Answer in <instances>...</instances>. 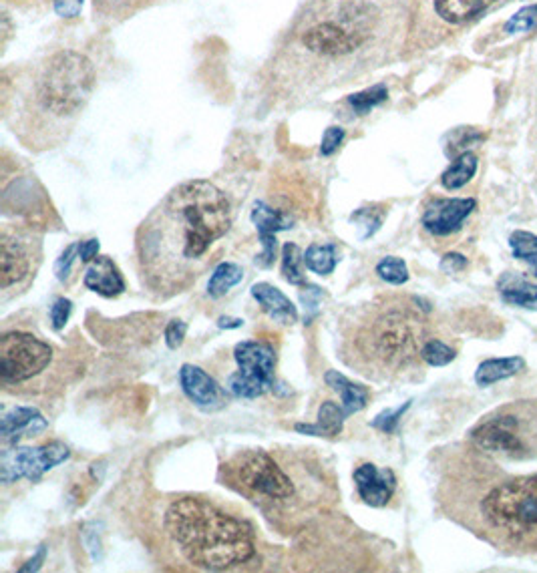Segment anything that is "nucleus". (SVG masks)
I'll return each instance as SVG.
<instances>
[{
  "label": "nucleus",
  "instance_id": "obj_1",
  "mask_svg": "<svg viewBox=\"0 0 537 573\" xmlns=\"http://www.w3.org/2000/svg\"><path fill=\"white\" fill-rule=\"evenodd\" d=\"M443 513L497 549L537 551V403L501 407L441 465Z\"/></svg>",
  "mask_w": 537,
  "mask_h": 573
},
{
  "label": "nucleus",
  "instance_id": "obj_2",
  "mask_svg": "<svg viewBox=\"0 0 537 573\" xmlns=\"http://www.w3.org/2000/svg\"><path fill=\"white\" fill-rule=\"evenodd\" d=\"M407 0H304L266 69L268 91L290 103L361 81L397 57Z\"/></svg>",
  "mask_w": 537,
  "mask_h": 573
},
{
  "label": "nucleus",
  "instance_id": "obj_3",
  "mask_svg": "<svg viewBox=\"0 0 537 573\" xmlns=\"http://www.w3.org/2000/svg\"><path fill=\"white\" fill-rule=\"evenodd\" d=\"M232 228V206L208 179L175 185L135 236L143 288L157 300L190 290L212 264L214 246Z\"/></svg>",
  "mask_w": 537,
  "mask_h": 573
},
{
  "label": "nucleus",
  "instance_id": "obj_4",
  "mask_svg": "<svg viewBox=\"0 0 537 573\" xmlns=\"http://www.w3.org/2000/svg\"><path fill=\"white\" fill-rule=\"evenodd\" d=\"M218 481L284 535L302 531L338 499L334 477L310 451L244 449L220 465Z\"/></svg>",
  "mask_w": 537,
  "mask_h": 573
},
{
  "label": "nucleus",
  "instance_id": "obj_5",
  "mask_svg": "<svg viewBox=\"0 0 537 573\" xmlns=\"http://www.w3.org/2000/svg\"><path fill=\"white\" fill-rule=\"evenodd\" d=\"M97 85L93 61L61 49L29 65L5 101V117L33 151L59 147L73 133Z\"/></svg>",
  "mask_w": 537,
  "mask_h": 573
},
{
  "label": "nucleus",
  "instance_id": "obj_6",
  "mask_svg": "<svg viewBox=\"0 0 537 573\" xmlns=\"http://www.w3.org/2000/svg\"><path fill=\"white\" fill-rule=\"evenodd\" d=\"M429 334L419 300L379 296L340 318L338 358L369 380L393 382L421 366Z\"/></svg>",
  "mask_w": 537,
  "mask_h": 573
},
{
  "label": "nucleus",
  "instance_id": "obj_7",
  "mask_svg": "<svg viewBox=\"0 0 537 573\" xmlns=\"http://www.w3.org/2000/svg\"><path fill=\"white\" fill-rule=\"evenodd\" d=\"M163 531L175 551L198 569H236L256 557L252 525L206 497L173 499L163 513Z\"/></svg>",
  "mask_w": 537,
  "mask_h": 573
},
{
  "label": "nucleus",
  "instance_id": "obj_8",
  "mask_svg": "<svg viewBox=\"0 0 537 573\" xmlns=\"http://www.w3.org/2000/svg\"><path fill=\"white\" fill-rule=\"evenodd\" d=\"M55 358L49 342L25 330H11L0 338V380L5 387H17L41 376Z\"/></svg>",
  "mask_w": 537,
  "mask_h": 573
},
{
  "label": "nucleus",
  "instance_id": "obj_9",
  "mask_svg": "<svg viewBox=\"0 0 537 573\" xmlns=\"http://www.w3.org/2000/svg\"><path fill=\"white\" fill-rule=\"evenodd\" d=\"M238 370L228 378V391L236 399L254 401L276 387V350L258 340L240 342L234 348Z\"/></svg>",
  "mask_w": 537,
  "mask_h": 573
},
{
  "label": "nucleus",
  "instance_id": "obj_10",
  "mask_svg": "<svg viewBox=\"0 0 537 573\" xmlns=\"http://www.w3.org/2000/svg\"><path fill=\"white\" fill-rule=\"evenodd\" d=\"M41 236L25 226H3L0 232V288L27 286L41 264Z\"/></svg>",
  "mask_w": 537,
  "mask_h": 573
},
{
  "label": "nucleus",
  "instance_id": "obj_11",
  "mask_svg": "<svg viewBox=\"0 0 537 573\" xmlns=\"http://www.w3.org/2000/svg\"><path fill=\"white\" fill-rule=\"evenodd\" d=\"M71 457V451L61 441H51L43 447H15L3 453V463H0V481L5 485L17 483L21 479H29L33 483L41 481L45 473L65 463Z\"/></svg>",
  "mask_w": 537,
  "mask_h": 573
},
{
  "label": "nucleus",
  "instance_id": "obj_12",
  "mask_svg": "<svg viewBox=\"0 0 537 573\" xmlns=\"http://www.w3.org/2000/svg\"><path fill=\"white\" fill-rule=\"evenodd\" d=\"M179 385H182L184 395L204 413H218L230 403V391L222 389L214 376L196 364H184L179 368Z\"/></svg>",
  "mask_w": 537,
  "mask_h": 573
},
{
  "label": "nucleus",
  "instance_id": "obj_13",
  "mask_svg": "<svg viewBox=\"0 0 537 573\" xmlns=\"http://www.w3.org/2000/svg\"><path fill=\"white\" fill-rule=\"evenodd\" d=\"M475 208L473 198H437L425 206L421 224L431 236L445 238L459 232Z\"/></svg>",
  "mask_w": 537,
  "mask_h": 573
},
{
  "label": "nucleus",
  "instance_id": "obj_14",
  "mask_svg": "<svg viewBox=\"0 0 537 573\" xmlns=\"http://www.w3.org/2000/svg\"><path fill=\"white\" fill-rule=\"evenodd\" d=\"M354 485L358 497L369 507H385L397 489V477L391 469H379L373 463H363L354 469Z\"/></svg>",
  "mask_w": 537,
  "mask_h": 573
},
{
  "label": "nucleus",
  "instance_id": "obj_15",
  "mask_svg": "<svg viewBox=\"0 0 537 573\" xmlns=\"http://www.w3.org/2000/svg\"><path fill=\"white\" fill-rule=\"evenodd\" d=\"M252 222L258 230L260 242H262V252H260V256H256V266H260L264 270L272 268L274 260H276V248H278L276 234L292 228V220L286 214L272 210L260 202L252 210Z\"/></svg>",
  "mask_w": 537,
  "mask_h": 573
},
{
  "label": "nucleus",
  "instance_id": "obj_16",
  "mask_svg": "<svg viewBox=\"0 0 537 573\" xmlns=\"http://www.w3.org/2000/svg\"><path fill=\"white\" fill-rule=\"evenodd\" d=\"M83 284L87 290L103 296L117 298L125 292V280L117 264L107 256H97L85 270Z\"/></svg>",
  "mask_w": 537,
  "mask_h": 573
},
{
  "label": "nucleus",
  "instance_id": "obj_17",
  "mask_svg": "<svg viewBox=\"0 0 537 573\" xmlns=\"http://www.w3.org/2000/svg\"><path fill=\"white\" fill-rule=\"evenodd\" d=\"M252 298L260 304V308L278 324L282 326H292L298 322V310L292 304V300L278 290L276 286L268 282H258L252 286Z\"/></svg>",
  "mask_w": 537,
  "mask_h": 573
},
{
  "label": "nucleus",
  "instance_id": "obj_18",
  "mask_svg": "<svg viewBox=\"0 0 537 573\" xmlns=\"http://www.w3.org/2000/svg\"><path fill=\"white\" fill-rule=\"evenodd\" d=\"M47 427L49 423L37 409L15 407L3 415V421H0V435H3L5 441L17 443L21 437H35Z\"/></svg>",
  "mask_w": 537,
  "mask_h": 573
},
{
  "label": "nucleus",
  "instance_id": "obj_19",
  "mask_svg": "<svg viewBox=\"0 0 537 573\" xmlns=\"http://www.w3.org/2000/svg\"><path fill=\"white\" fill-rule=\"evenodd\" d=\"M324 382H326V387H330L334 393L340 395L342 409H344L346 417H350L354 413H361L369 405L371 395H369L367 387L356 385V382L348 380L338 370H328L324 374Z\"/></svg>",
  "mask_w": 537,
  "mask_h": 573
},
{
  "label": "nucleus",
  "instance_id": "obj_20",
  "mask_svg": "<svg viewBox=\"0 0 537 573\" xmlns=\"http://www.w3.org/2000/svg\"><path fill=\"white\" fill-rule=\"evenodd\" d=\"M497 0H433L435 13L451 25H463L477 19L487 9H491Z\"/></svg>",
  "mask_w": 537,
  "mask_h": 573
},
{
  "label": "nucleus",
  "instance_id": "obj_21",
  "mask_svg": "<svg viewBox=\"0 0 537 573\" xmlns=\"http://www.w3.org/2000/svg\"><path fill=\"white\" fill-rule=\"evenodd\" d=\"M346 413L342 407H338L334 401H324L318 409V421L314 425H304V423H296L294 429L302 435H310V437H326V439H334L336 435H340L342 425H344Z\"/></svg>",
  "mask_w": 537,
  "mask_h": 573
},
{
  "label": "nucleus",
  "instance_id": "obj_22",
  "mask_svg": "<svg viewBox=\"0 0 537 573\" xmlns=\"http://www.w3.org/2000/svg\"><path fill=\"white\" fill-rule=\"evenodd\" d=\"M525 362L521 356H507V358H489L479 364L475 372V382L479 387H491L495 382L507 380L523 370Z\"/></svg>",
  "mask_w": 537,
  "mask_h": 573
},
{
  "label": "nucleus",
  "instance_id": "obj_23",
  "mask_svg": "<svg viewBox=\"0 0 537 573\" xmlns=\"http://www.w3.org/2000/svg\"><path fill=\"white\" fill-rule=\"evenodd\" d=\"M499 294H501V300L509 306L537 310V286L527 280L507 274L499 280Z\"/></svg>",
  "mask_w": 537,
  "mask_h": 573
},
{
  "label": "nucleus",
  "instance_id": "obj_24",
  "mask_svg": "<svg viewBox=\"0 0 537 573\" xmlns=\"http://www.w3.org/2000/svg\"><path fill=\"white\" fill-rule=\"evenodd\" d=\"M477 173V157L471 151H463L441 175V185L445 189H461Z\"/></svg>",
  "mask_w": 537,
  "mask_h": 573
},
{
  "label": "nucleus",
  "instance_id": "obj_25",
  "mask_svg": "<svg viewBox=\"0 0 537 573\" xmlns=\"http://www.w3.org/2000/svg\"><path fill=\"white\" fill-rule=\"evenodd\" d=\"M242 280H244L242 266H238L234 262H222L216 266V270L210 276L208 294H210V298L218 300V298L226 296L232 288L242 284Z\"/></svg>",
  "mask_w": 537,
  "mask_h": 573
},
{
  "label": "nucleus",
  "instance_id": "obj_26",
  "mask_svg": "<svg viewBox=\"0 0 537 573\" xmlns=\"http://www.w3.org/2000/svg\"><path fill=\"white\" fill-rule=\"evenodd\" d=\"M304 264L310 272L318 276H330L338 264V252L334 244L314 242L304 252Z\"/></svg>",
  "mask_w": 537,
  "mask_h": 573
},
{
  "label": "nucleus",
  "instance_id": "obj_27",
  "mask_svg": "<svg viewBox=\"0 0 537 573\" xmlns=\"http://www.w3.org/2000/svg\"><path fill=\"white\" fill-rule=\"evenodd\" d=\"M304 254L296 244H284L282 248V276L292 286H306Z\"/></svg>",
  "mask_w": 537,
  "mask_h": 573
},
{
  "label": "nucleus",
  "instance_id": "obj_28",
  "mask_svg": "<svg viewBox=\"0 0 537 573\" xmlns=\"http://www.w3.org/2000/svg\"><path fill=\"white\" fill-rule=\"evenodd\" d=\"M509 248L513 256L521 262H525L531 270V274L537 278V236L531 232L517 230L509 238Z\"/></svg>",
  "mask_w": 537,
  "mask_h": 573
},
{
  "label": "nucleus",
  "instance_id": "obj_29",
  "mask_svg": "<svg viewBox=\"0 0 537 573\" xmlns=\"http://www.w3.org/2000/svg\"><path fill=\"white\" fill-rule=\"evenodd\" d=\"M389 97V89L385 85H375V87H369L361 93H354L348 97V105L352 109L354 115H367L371 113L375 107L383 105Z\"/></svg>",
  "mask_w": 537,
  "mask_h": 573
},
{
  "label": "nucleus",
  "instance_id": "obj_30",
  "mask_svg": "<svg viewBox=\"0 0 537 573\" xmlns=\"http://www.w3.org/2000/svg\"><path fill=\"white\" fill-rule=\"evenodd\" d=\"M377 276L393 286H403L409 282V268L403 258L387 256L377 264Z\"/></svg>",
  "mask_w": 537,
  "mask_h": 573
},
{
  "label": "nucleus",
  "instance_id": "obj_31",
  "mask_svg": "<svg viewBox=\"0 0 537 573\" xmlns=\"http://www.w3.org/2000/svg\"><path fill=\"white\" fill-rule=\"evenodd\" d=\"M421 358L429 366H447L457 358V352H455V348H451L443 340L429 338L421 350Z\"/></svg>",
  "mask_w": 537,
  "mask_h": 573
},
{
  "label": "nucleus",
  "instance_id": "obj_32",
  "mask_svg": "<svg viewBox=\"0 0 537 573\" xmlns=\"http://www.w3.org/2000/svg\"><path fill=\"white\" fill-rule=\"evenodd\" d=\"M383 220H385V212L377 208H361L350 216V222H354L356 228L363 230L361 240H369L371 236H375L381 230Z\"/></svg>",
  "mask_w": 537,
  "mask_h": 573
},
{
  "label": "nucleus",
  "instance_id": "obj_33",
  "mask_svg": "<svg viewBox=\"0 0 537 573\" xmlns=\"http://www.w3.org/2000/svg\"><path fill=\"white\" fill-rule=\"evenodd\" d=\"M537 25V5H529L515 13L507 23H505V33L515 35V33H527Z\"/></svg>",
  "mask_w": 537,
  "mask_h": 573
},
{
  "label": "nucleus",
  "instance_id": "obj_34",
  "mask_svg": "<svg viewBox=\"0 0 537 573\" xmlns=\"http://www.w3.org/2000/svg\"><path fill=\"white\" fill-rule=\"evenodd\" d=\"M409 409H411V401L405 403V405H401V407L395 409V411H385V413H381L371 425H373L375 429L387 433V435H389V433H395L399 421L403 419V415H405Z\"/></svg>",
  "mask_w": 537,
  "mask_h": 573
},
{
  "label": "nucleus",
  "instance_id": "obj_35",
  "mask_svg": "<svg viewBox=\"0 0 537 573\" xmlns=\"http://www.w3.org/2000/svg\"><path fill=\"white\" fill-rule=\"evenodd\" d=\"M73 312V302L67 298H57L49 310V318H51V326L53 330L61 332L65 328V324L69 322Z\"/></svg>",
  "mask_w": 537,
  "mask_h": 573
},
{
  "label": "nucleus",
  "instance_id": "obj_36",
  "mask_svg": "<svg viewBox=\"0 0 537 573\" xmlns=\"http://www.w3.org/2000/svg\"><path fill=\"white\" fill-rule=\"evenodd\" d=\"M79 258V244H71L65 248V252L59 256V260L55 262V274L61 282H67L71 272H73V264Z\"/></svg>",
  "mask_w": 537,
  "mask_h": 573
},
{
  "label": "nucleus",
  "instance_id": "obj_37",
  "mask_svg": "<svg viewBox=\"0 0 537 573\" xmlns=\"http://www.w3.org/2000/svg\"><path fill=\"white\" fill-rule=\"evenodd\" d=\"M344 135H346V133H344V129H342V127H338V125L328 127V129L324 131V135H322L320 155H322V157H330V155H334V153L338 151V147L342 145Z\"/></svg>",
  "mask_w": 537,
  "mask_h": 573
},
{
  "label": "nucleus",
  "instance_id": "obj_38",
  "mask_svg": "<svg viewBox=\"0 0 537 573\" xmlns=\"http://www.w3.org/2000/svg\"><path fill=\"white\" fill-rule=\"evenodd\" d=\"M188 334V324L184 320H171L167 326H165V344L169 350H177L179 346L184 344V338Z\"/></svg>",
  "mask_w": 537,
  "mask_h": 573
},
{
  "label": "nucleus",
  "instance_id": "obj_39",
  "mask_svg": "<svg viewBox=\"0 0 537 573\" xmlns=\"http://www.w3.org/2000/svg\"><path fill=\"white\" fill-rule=\"evenodd\" d=\"M53 7L61 19H77L83 9V0H53Z\"/></svg>",
  "mask_w": 537,
  "mask_h": 573
},
{
  "label": "nucleus",
  "instance_id": "obj_40",
  "mask_svg": "<svg viewBox=\"0 0 537 573\" xmlns=\"http://www.w3.org/2000/svg\"><path fill=\"white\" fill-rule=\"evenodd\" d=\"M467 258L463 254H447L443 256L441 260V270L447 272V274H457V272H463L467 268Z\"/></svg>",
  "mask_w": 537,
  "mask_h": 573
},
{
  "label": "nucleus",
  "instance_id": "obj_41",
  "mask_svg": "<svg viewBox=\"0 0 537 573\" xmlns=\"http://www.w3.org/2000/svg\"><path fill=\"white\" fill-rule=\"evenodd\" d=\"M99 254V240H85V242H79V260L83 264H91Z\"/></svg>",
  "mask_w": 537,
  "mask_h": 573
},
{
  "label": "nucleus",
  "instance_id": "obj_42",
  "mask_svg": "<svg viewBox=\"0 0 537 573\" xmlns=\"http://www.w3.org/2000/svg\"><path fill=\"white\" fill-rule=\"evenodd\" d=\"M47 559V545H41L35 553V557H31L23 567H21V573H31V571H39L43 567Z\"/></svg>",
  "mask_w": 537,
  "mask_h": 573
},
{
  "label": "nucleus",
  "instance_id": "obj_43",
  "mask_svg": "<svg viewBox=\"0 0 537 573\" xmlns=\"http://www.w3.org/2000/svg\"><path fill=\"white\" fill-rule=\"evenodd\" d=\"M131 3H137V0H95V9L99 7L101 11H113V13H119V11H125Z\"/></svg>",
  "mask_w": 537,
  "mask_h": 573
},
{
  "label": "nucleus",
  "instance_id": "obj_44",
  "mask_svg": "<svg viewBox=\"0 0 537 573\" xmlns=\"http://www.w3.org/2000/svg\"><path fill=\"white\" fill-rule=\"evenodd\" d=\"M244 324V320L242 318H228V316H222L220 320H218V326L220 328H226V330H230V328H240Z\"/></svg>",
  "mask_w": 537,
  "mask_h": 573
}]
</instances>
